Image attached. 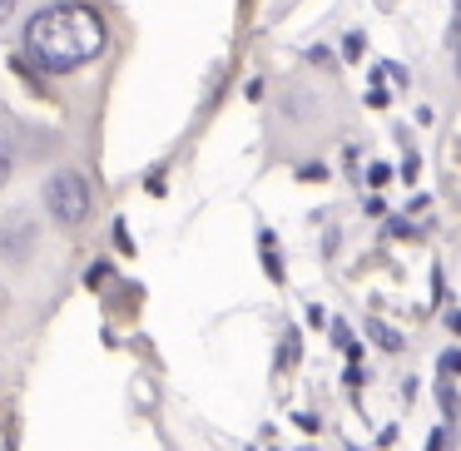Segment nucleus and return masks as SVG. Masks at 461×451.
Instances as JSON below:
<instances>
[{
    "label": "nucleus",
    "mask_w": 461,
    "mask_h": 451,
    "mask_svg": "<svg viewBox=\"0 0 461 451\" xmlns=\"http://www.w3.org/2000/svg\"><path fill=\"white\" fill-rule=\"evenodd\" d=\"M90 184L80 179L75 169H60L45 179V209H50L55 223H65V229H80L85 219H90Z\"/></svg>",
    "instance_id": "f03ea898"
},
{
    "label": "nucleus",
    "mask_w": 461,
    "mask_h": 451,
    "mask_svg": "<svg viewBox=\"0 0 461 451\" xmlns=\"http://www.w3.org/2000/svg\"><path fill=\"white\" fill-rule=\"evenodd\" d=\"M11 179V144H5V134H0V184Z\"/></svg>",
    "instance_id": "39448f33"
},
{
    "label": "nucleus",
    "mask_w": 461,
    "mask_h": 451,
    "mask_svg": "<svg viewBox=\"0 0 461 451\" xmlns=\"http://www.w3.org/2000/svg\"><path fill=\"white\" fill-rule=\"evenodd\" d=\"M0 243H5V253H11L15 263L31 253V219H21V213H11L5 219V233H0Z\"/></svg>",
    "instance_id": "7ed1b4c3"
},
{
    "label": "nucleus",
    "mask_w": 461,
    "mask_h": 451,
    "mask_svg": "<svg viewBox=\"0 0 461 451\" xmlns=\"http://www.w3.org/2000/svg\"><path fill=\"white\" fill-rule=\"evenodd\" d=\"M372 332H377V342H382V347H387V352H397V347H402V338H397V332H392V328H372Z\"/></svg>",
    "instance_id": "20e7f679"
},
{
    "label": "nucleus",
    "mask_w": 461,
    "mask_h": 451,
    "mask_svg": "<svg viewBox=\"0 0 461 451\" xmlns=\"http://www.w3.org/2000/svg\"><path fill=\"white\" fill-rule=\"evenodd\" d=\"M15 15V0H0V21H11Z\"/></svg>",
    "instance_id": "423d86ee"
},
{
    "label": "nucleus",
    "mask_w": 461,
    "mask_h": 451,
    "mask_svg": "<svg viewBox=\"0 0 461 451\" xmlns=\"http://www.w3.org/2000/svg\"><path fill=\"white\" fill-rule=\"evenodd\" d=\"M25 50L45 70H80L104 50V21L85 5H45L25 25Z\"/></svg>",
    "instance_id": "f257e3e1"
}]
</instances>
